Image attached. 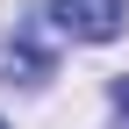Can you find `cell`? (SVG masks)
I'll use <instances>...</instances> for the list:
<instances>
[{"label": "cell", "instance_id": "cell-3", "mask_svg": "<svg viewBox=\"0 0 129 129\" xmlns=\"http://www.w3.org/2000/svg\"><path fill=\"white\" fill-rule=\"evenodd\" d=\"M108 108H115V129H129V72L108 79Z\"/></svg>", "mask_w": 129, "mask_h": 129}, {"label": "cell", "instance_id": "cell-2", "mask_svg": "<svg viewBox=\"0 0 129 129\" xmlns=\"http://www.w3.org/2000/svg\"><path fill=\"white\" fill-rule=\"evenodd\" d=\"M0 79H7V86H43V79H50V43H43L36 22H14L7 36H0Z\"/></svg>", "mask_w": 129, "mask_h": 129}, {"label": "cell", "instance_id": "cell-1", "mask_svg": "<svg viewBox=\"0 0 129 129\" xmlns=\"http://www.w3.org/2000/svg\"><path fill=\"white\" fill-rule=\"evenodd\" d=\"M50 22H57V36L115 43V36H122V22H129V7H122V0H50Z\"/></svg>", "mask_w": 129, "mask_h": 129}]
</instances>
